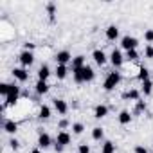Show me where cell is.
Instances as JSON below:
<instances>
[{
	"label": "cell",
	"mask_w": 153,
	"mask_h": 153,
	"mask_svg": "<svg viewBox=\"0 0 153 153\" xmlns=\"http://www.w3.org/2000/svg\"><path fill=\"white\" fill-rule=\"evenodd\" d=\"M119 83H121V74L114 70V72H108L106 79H105V83H103V88H105L106 92H112Z\"/></svg>",
	"instance_id": "6da1fadb"
},
{
	"label": "cell",
	"mask_w": 153,
	"mask_h": 153,
	"mask_svg": "<svg viewBox=\"0 0 153 153\" xmlns=\"http://www.w3.org/2000/svg\"><path fill=\"white\" fill-rule=\"evenodd\" d=\"M18 97H20V87H16L15 83H11V85H9V94H7L6 103H4V106H2V108L15 106V105H16V101H18Z\"/></svg>",
	"instance_id": "7a4b0ae2"
},
{
	"label": "cell",
	"mask_w": 153,
	"mask_h": 153,
	"mask_svg": "<svg viewBox=\"0 0 153 153\" xmlns=\"http://www.w3.org/2000/svg\"><path fill=\"white\" fill-rule=\"evenodd\" d=\"M137 45H139V40L133 38V36H123L121 38V47L128 52V51H137Z\"/></svg>",
	"instance_id": "3957f363"
},
{
	"label": "cell",
	"mask_w": 153,
	"mask_h": 153,
	"mask_svg": "<svg viewBox=\"0 0 153 153\" xmlns=\"http://www.w3.org/2000/svg\"><path fill=\"white\" fill-rule=\"evenodd\" d=\"M18 61L22 63L24 68H27V67H31V65L34 63V54H33L31 51H22V52L18 54Z\"/></svg>",
	"instance_id": "277c9868"
},
{
	"label": "cell",
	"mask_w": 153,
	"mask_h": 153,
	"mask_svg": "<svg viewBox=\"0 0 153 153\" xmlns=\"http://www.w3.org/2000/svg\"><path fill=\"white\" fill-rule=\"evenodd\" d=\"M11 74H13V78L18 79L20 83H25V81L29 79V72H27V68H24V67H15V68L11 70Z\"/></svg>",
	"instance_id": "5b68a950"
},
{
	"label": "cell",
	"mask_w": 153,
	"mask_h": 153,
	"mask_svg": "<svg viewBox=\"0 0 153 153\" xmlns=\"http://www.w3.org/2000/svg\"><path fill=\"white\" fill-rule=\"evenodd\" d=\"M54 59H56V65H68V63H72V54L68 52V51H59L56 56H54Z\"/></svg>",
	"instance_id": "8992f818"
},
{
	"label": "cell",
	"mask_w": 153,
	"mask_h": 153,
	"mask_svg": "<svg viewBox=\"0 0 153 153\" xmlns=\"http://www.w3.org/2000/svg\"><path fill=\"white\" fill-rule=\"evenodd\" d=\"M110 63H112L115 68H119V67L124 63V56H123V52H121L119 49H114V51L110 52Z\"/></svg>",
	"instance_id": "52a82bcc"
},
{
	"label": "cell",
	"mask_w": 153,
	"mask_h": 153,
	"mask_svg": "<svg viewBox=\"0 0 153 153\" xmlns=\"http://www.w3.org/2000/svg\"><path fill=\"white\" fill-rule=\"evenodd\" d=\"M51 146H52V137L49 133H45V131H40V135H38V148L40 149H47Z\"/></svg>",
	"instance_id": "ba28073f"
},
{
	"label": "cell",
	"mask_w": 153,
	"mask_h": 153,
	"mask_svg": "<svg viewBox=\"0 0 153 153\" xmlns=\"http://www.w3.org/2000/svg\"><path fill=\"white\" fill-rule=\"evenodd\" d=\"M70 140H72V137H70V133L68 131H65V130H59L58 131V135H56V144H59V146H68L70 144Z\"/></svg>",
	"instance_id": "9c48e42d"
},
{
	"label": "cell",
	"mask_w": 153,
	"mask_h": 153,
	"mask_svg": "<svg viewBox=\"0 0 153 153\" xmlns=\"http://www.w3.org/2000/svg\"><path fill=\"white\" fill-rule=\"evenodd\" d=\"M105 34H106V40L115 42V40L119 38V27H117V25H108L106 31H105Z\"/></svg>",
	"instance_id": "30bf717a"
},
{
	"label": "cell",
	"mask_w": 153,
	"mask_h": 153,
	"mask_svg": "<svg viewBox=\"0 0 153 153\" xmlns=\"http://www.w3.org/2000/svg\"><path fill=\"white\" fill-rule=\"evenodd\" d=\"M92 58H94V61H96L99 67H103V65L106 63V59H108V58H106V54H105L101 49H96V51L92 52Z\"/></svg>",
	"instance_id": "8fae6325"
},
{
	"label": "cell",
	"mask_w": 153,
	"mask_h": 153,
	"mask_svg": "<svg viewBox=\"0 0 153 153\" xmlns=\"http://www.w3.org/2000/svg\"><path fill=\"white\" fill-rule=\"evenodd\" d=\"M52 105H54V110H56L59 115H65V114L68 112V106H67V103H65L63 99H54Z\"/></svg>",
	"instance_id": "7c38bea8"
},
{
	"label": "cell",
	"mask_w": 153,
	"mask_h": 153,
	"mask_svg": "<svg viewBox=\"0 0 153 153\" xmlns=\"http://www.w3.org/2000/svg\"><path fill=\"white\" fill-rule=\"evenodd\" d=\"M94 78H96L94 68H92L90 65H85V67H83V81H85V83H90V81H94Z\"/></svg>",
	"instance_id": "4fadbf2b"
},
{
	"label": "cell",
	"mask_w": 153,
	"mask_h": 153,
	"mask_svg": "<svg viewBox=\"0 0 153 153\" xmlns=\"http://www.w3.org/2000/svg\"><path fill=\"white\" fill-rule=\"evenodd\" d=\"M4 130L9 133V135H15L18 131V123H15L13 119H6L4 121Z\"/></svg>",
	"instance_id": "5bb4252c"
},
{
	"label": "cell",
	"mask_w": 153,
	"mask_h": 153,
	"mask_svg": "<svg viewBox=\"0 0 153 153\" xmlns=\"http://www.w3.org/2000/svg\"><path fill=\"white\" fill-rule=\"evenodd\" d=\"M108 115V106L106 105H97L96 108H94V117L96 119H103V117H106Z\"/></svg>",
	"instance_id": "9a60e30c"
},
{
	"label": "cell",
	"mask_w": 153,
	"mask_h": 153,
	"mask_svg": "<svg viewBox=\"0 0 153 153\" xmlns=\"http://www.w3.org/2000/svg\"><path fill=\"white\" fill-rule=\"evenodd\" d=\"M49 76H51V68H49V65H42V67L38 68V79H40V81H47V79H49Z\"/></svg>",
	"instance_id": "2e32d148"
},
{
	"label": "cell",
	"mask_w": 153,
	"mask_h": 153,
	"mask_svg": "<svg viewBox=\"0 0 153 153\" xmlns=\"http://www.w3.org/2000/svg\"><path fill=\"white\" fill-rule=\"evenodd\" d=\"M49 88H51V87H49V83H47V81H40V79H38V81H36V85H34V90H36V94H40V96L47 94V92H49Z\"/></svg>",
	"instance_id": "e0dca14e"
},
{
	"label": "cell",
	"mask_w": 153,
	"mask_h": 153,
	"mask_svg": "<svg viewBox=\"0 0 153 153\" xmlns=\"http://www.w3.org/2000/svg\"><path fill=\"white\" fill-rule=\"evenodd\" d=\"M54 74H56V78H58V79H65V78H67V74H68V67H67V65H56Z\"/></svg>",
	"instance_id": "ac0fdd59"
},
{
	"label": "cell",
	"mask_w": 153,
	"mask_h": 153,
	"mask_svg": "<svg viewBox=\"0 0 153 153\" xmlns=\"http://www.w3.org/2000/svg\"><path fill=\"white\" fill-rule=\"evenodd\" d=\"M139 97H140V92L137 90V88H131V90H128V92H124L123 94V99H130V101H139Z\"/></svg>",
	"instance_id": "d6986e66"
},
{
	"label": "cell",
	"mask_w": 153,
	"mask_h": 153,
	"mask_svg": "<svg viewBox=\"0 0 153 153\" xmlns=\"http://www.w3.org/2000/svg\"><path fill=\"white\" fill-rule=\"evenodd\" d=\"M70 65H72V68H83V67L87 65V59H85V56H81V54H79V56H76V58L72 59V63H70Z\"/></svg>",
	"instance_id": "ffe728a7"
},
{
	"label": "cell",
	"mask_w": 153,
	"mask_h": 153,
	"mask_svg": "<svg viewBox=\"0 0 153 153\" xmlns=\"http://www.w3.org/2000/svg\"><path fill=\"white\" fill-rule=\"evenodd\" d=\"M51 117V106H47V105H42L40 106V112H38V119H42V121H47Z\"/></svg>",
	"instance_id": "44dd1931"
},
{
	"label": "cell",
	"mask_w": 153,
	"mask_h": 153,
	"mask_svg": "<svg viewBox=\"0 0 153 153\" xmlns=\"http://www.w3.org/2000/svg\"><path fill=\"white\" fill-rule=\"evenodd\" d=\"M130 123H131V114H130L128 110H123V112L119 114V124L126 126V124H130Z\"/></svg>",
	"instance_id": "7402d4cb"
},
{
	"label": "cell",
	"mask_w": 153,
	"mask_h": 153,
	"mask_svg": "<svg viewBox=\"0 0 153 153\" xmlns=\"http://www.w3.org/2000/svg\"><path fill=\"white\" fill-rule=\"evenodd\" d=\"M137 79H139L140 83H144V81H148V79H149V70H148L146 67H140V68H139V74H137Z\"/></svg>",
	"instance_id": "603a6c76"
},
{
	"label": "cell",
	"mask_w": 153,
	"mask_h": 153,
	"mask_svg": "<svg viewBox=\"0 0 153 153\" xmlns=\"http://www.w3.org/2000/svg\"><path fill=\"white\" fill-rule=\"evenodd\" d=\"M92 139H94V140H103V139H105V130H103L101 126L92 128Z\"/></svg>",
	"instance_id": "cb8c5ba5"
},
{
	"label": "cell",
	"mask_w": 153,
	"mask_h": 153,
	"mask_svg": "<svg viewBox=\"0 0 153 153\" xmlns=\"http://www.w3.org/2000/svg\"><path fill=\"white\" fill-rule=\"evenodd\" d=\"M72 76L76 83H85L83 81V68H72Z\"/></svg>",
	"instance_id": "d4e9b609"
},
{
	"label": "cell",
	"mask_w": 153,
	"mask_h": 153,
	"mask_svg": "<svg viewBox=\"0 0 153 153\" xmlns=\"http://www.w3.org/2000/svg\"><path fill=\"white\" fill-rule=\"evenodd\" d=\"M85 131V124L83 123H72V133L74 135H81Z\"/></svg>",
	"instance_id": "484cf974"
},
{
	"label": "cell",
	"mask_w": 153,
	"mask_h": 153,
	"mask_svg": "<svg viewBox=\"0 0 153 153\" xmlns=\"http://www.w3.org/2000/svg\"><path fill=\"white\" fill-rule=\"evenodd\" d=\"M101 153H115V144L112 140H105L103 144V151Z\"/></svg>",
	"instance_id": "4316f807"
},
{
	"label": "cell",
	"mask_w": 153,
	"mask_h": 153,
	"mask_svg": "<svg viewBox=\"0 0 153 153\" xmlns=\"http://www.w3.org/2000/svg\"><path fill=\"white\" fill-rule=\"evenodd\" d=\"M151 90H153V83H151V79L144 81V83H142V90H140V92H142L144 96H149V94H151Z\"/></svg>",
	"instance_id": "83f0119b"
},
{
	"label": "cell",
	"mask_w": 153,
	"mask_h": 153,
	"mask_svg": "<svg viewBox=\"0 0 153 153\" xmlns=\"http://www.w3.org/2000/svg\"><path fill=\"white\" fill-rule=\"evenodd\" d=\"M124 59H128V61H137V59H139V52H137V51H128L126 56H124Z\"/></svg>",
	"instance_id": "f1b7e54d"
},
{
	"label": "cell",
	"mask_w": 153,
	"mask_h": 153,
	"mask_svg": "<svg viewBox=\"0 0 153 153\" xmlns=\"http://www.w3.org/2000/svg\"><path fill=\"white\" fill-rule=\"evenodd\" d=\"M9 85H11V83H2V85H0V96L7 97V94H9Z\"/></svg>",
	"instance_id": "f546056e"
},
{
	"label": "cell",
	"mask_w": 153,
	"mask_h": 153,
	"mask_svg": "<svg viewBox=\"0 0 153 153\" xmlns=\"http://www.w3.org/2000/svg\"><path fill=\"white\" fill-rule=\"evenodd\" d=\"M144 58L153 59V45H146V49H144Z\"/></svg>",
	"instance_id": "4dcf8cb0"
},
{
	"label": "cell",
	"mask_w": 153,
	"mask_h": 153,
	"mask_svg": "<svg viewBox=\"0 0 153 153\" xmlns=\"http://www.w3.org/2000/svg\"><path fill=\"white\" fill-rule=\"evenodd\" d=\"M144 40H146L148 43H153V29L144 31Z\"/></svg>",
	"instance_id": "1f68e13d"
},
{
	"label": "cell",
	"mask_w": 153,
	"mask_h": 153,
	"mask_svg": "<svg viewBox=\"0 0 153 153\" xmlns=\"http://www.w3.org/2000/svg\"><path fill=\"white\" fill-rule=\"evenodd\" d=\"M47 13L51 16V20H54V13H56V6L54 4H47Z\"/></svg>",
	"instance_id": "d6a6232c"
},
{
	"label": "cell",
	"mask_w": 153,
	"mask_h": 153,
	"mask_svg": "<svg viewBox=\"0 0 153 153\" xmlns=\"http://www.w3.org/2000/svg\"><path fill=\"white\" fill-rule=\"evenodd\" d=\"M144 110H146V103L139 99V101H137V106H135V114H139V112H144Z\"/></svg>",
	"instance_id": "836d02e7"
},
{
	"label": "cell",
	"mask_w": 153,
	"mask_h": 153,
	"mask_svg": "<svg viewBox=\"0 0 153 153\" xmlns=\"http://www.w3.org/2000/svg\"><path fill=\"white\" fill-rule=\"evenodd\" d=\"M9 148H11V149H15V151H16V149H18V148H20V142H18V140H16V139H15V137H13V139H11V140H9Z\"/></svg>",
	"instance_id": "e575fe53"
},
{
	"label": "cell",
	"mask_w": 153,
	"mask_h": 153,
	"mask_svg": "<svg viewBox=\"0 0 153 153\" xmlns=\"http://www.w3.org/2000/svg\"><path fill=\"white\" fill-rule=\"evenodd\" d=\"M78 153H90L88 144H79V146H78Z\"/></svg>",
	"instance_id": "d590c367"
},
{
	"label": "cell",
	"mask_w": 153,
	"mask_h": 153,
	"mask_svg": "<svg viewBox=\"0 0 153 153\" xmlns=\"http://www.w3.org/2000/svg\"><path fill=\"white\" fill-rule=\"evenodd\" d=\"M68 124H70V123H68V119H61V121L58 123V128H59V130H65Z\"/></svg>",
	"instance_id": "8d00e7d4"
},
{
	"label": "cell",
	"mask_w": 153,
	"mask_h": 153,
	"mask_svg": "<svg viewBox=\"0 0 153 153\" xmlns=\"http://www.w3.org/2000/svg\"><path fill=\"white\" fill-rule=\"evenodd\" d=\"M133 151H135V153H149L144 146H135V149H133Z\"/></svg>",
	"instance_id": "74e56055"
},
{
	"label": "cell",
	"mask_w": 153,
	"mask_h": 153,
	"mask_svg": "<svg viewBox=\"0 0 153 153\" xmlns=\"http://www.w3.org/2000/svg\"><path fill=\"white\" fill-rule=\"evenodd\" d=\"M33 49H34V43H25L24 45V51H31L33 52Z\"/></svg>",
	"instance_id": "f35d334b"
},
{
	"label": "cell",
	"mask_w": 153,
	"mask_h": 153,
	"mask_svg": "<svg viewBox=\"0 0 153 153\" xmlns=\"http://www.w3.org/2000/svg\"><path fill=\"white\" fill-rule=\"evenodd\" d=\"M54 151H56V153H61V151H63V146H59V144L54 142Z\"/></svg>",
	"instance_id": "ab89813d"
},
{
	"label": "cell",
	"mask_w": 153,
	"mask_h": 153,
	"mask_svg": "<svg viewBox=\"0 0 153 153\" xmlns=\"http://www.w3.org/2000/svg\"><path fill=\"white\" fill-rule=\"evenodd\" d=\"M31 153H43V151H42V149H40V148H34V149H33V151H31Z\"/></svg>",
	"instance_id": "60d3db41"
}]
</instances>
